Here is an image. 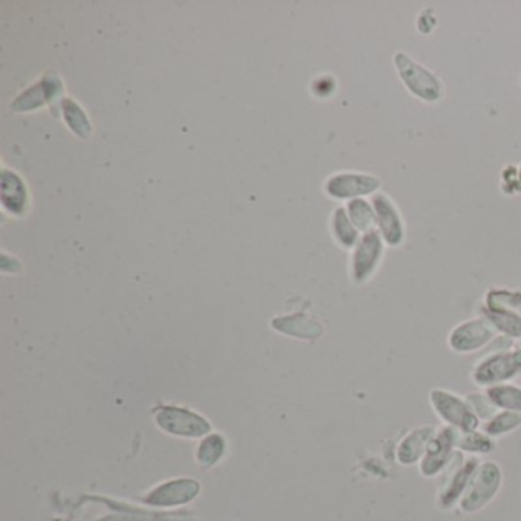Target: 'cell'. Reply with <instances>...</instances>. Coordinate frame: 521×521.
<instances>
[{
	"label": "cell",
	"instance_id": "cell-1",
	"mask_svg": "<svg viewBox=\"0 0 521 521\" xmlns=\"http://www.w3.org/2000/svg\"><path fill=\"white\" fill-rule=\"evenodd\" d=\"M500 485L501 471L499 465L494 461L480 463L468 485L465 494L461 495V510L467 514H473L485 508L499 493Z\"/></svg>",
	"mask_w": 521,
	"mask_h": 521
},
{
	"label": "cell",
	"instance_id": "cell-2",
	"mask_svg": "<svg viewBox=\"0 0 521 521\" xmlns=\"http://www.w3.org/2000/svg\"><path fill=\"white\" fill-rule=\"evenodd\" d=\"M429 401L437 416L453 429L461 433H469L477 431L480 427V419L471 410L467 399H461L451 391L436 389L429 393Z\"/></svg>",
	"mask_w": 521,
	"mask_h": 521
},
{
	"label": "cell",
	"instance_id": "cell-3",
	"mask_svg": "<svg viewBox=\"0 0 521 521\" xmlns=\"http://www.w3.org/2000/svg\"><path fill=\"white\" fill-rule=\"evenodd\" d=\"M521 370V349L500 350L478 363L473 372V381L477 386L493 387L505 384L518 375Z\"/></svg>",
	"mask_w": 521,
	"mask_h": 521
},
{
	"label": "cell",
	"instance_id": "cell-4",
	"mask_svg": "<svg viewBox=\"0 0 521 521\" xmlns=\"http://www.w3.org/2000/svg\"><path fill=\"white\" fill-rule=\"evenodd\" d=\"M395 65L402 82L413 95L422 98L425 101H437L442 97L444 91H442L439 78L435 74H431L424 66L412 60L407 54L404 52L395 54Z\"/></svg>",
	"mask_w": 521,
	"mask_h": 521
},
{
	"label": "cell",
	"instance_id": "cell-5",
	"mask_svg": "<svg viewBox=\"0 0 521 521\" xmlns=\"http://www.w3.org/2000/svg\"><path fill=\"white\" fill-rule=\"evenodd\" d=\"M480 461L477 457H469L465 459L463 453H454L453 459L446 469L445 482L442 484L439 493V503L442 508L450 509L456 505L457 500L461 499V495L465 494L468 485L471 482L473 474L476 473Z\"/></svg>",
	"mask_w": 521,
	"mask_h": 521
},
{
	"label": "cell",
	"instance_id": "cell-6",
	"mask_svg": "<svg viewBox=\"0 0 521 521\" xmlns=\"http://www.w3.org/2000/svg\"><path fill=\"white\" fill-rule=\"evenodd\" d=\"M497 332L499 331L486 317L474 318L454 327L448 338V344L457 353L476 352L493 341Z\"/></svg>",
	"mask_w": 521,
	"mask_h": 521
},
{
	"label": "cell",
	"instance_id": "cell-7",
	"mask_svg": "<svg viewBox=\"0 0 521 521\" xmlns=\"http://www.w3.org/2000/svg\"><path fill=\"white\" fill-rule=\"evenodd\" d=\"M457 437L459 429L445 425L437 429L435 437L429 442V448L425 451V456L421 461V473L425 477H435L442 473L454 454L457 448Z\"/></svg>",
	"mask_w": 521,
	"mask_h": 521
},
{
	"label": "cell",
	"instance_id": "cell-8",
	"mask_svg": "<svg viewBox=\"0 0 521 521\" xmlns=\"http://www.w3.org/2000/svg\"><path fill=\"white\" fill-rule=\"evenodd\" d=\"M384 239L378 229L369 231L363 236L355 248L353 254V278L363 283L376 271L384 254Z\"/></svg>",
	"mask_w": 521,
	"mask_h": 521
},
{
	"label": "cell",
	"instance_id": "cell-9",
	"mask_svg": "<svg viewBox=\"0 0 521 521\" xmlns=\"http://www.w3.org/2000/svg\"><path fill=\"white\" fill-rule=\"evenodd\" d=\"M380 185V180L372 174L338 173L327 180L326 191L337 199H358L373 195Z\"/></svg>",
	"mask_w": 521,
	"mask_h": 521
},
{
	"label": "cell",
	"instance_id": "cell-10",
	"mask_svg": "<svg viewBox=\"0 0 521 521\" xmlns=\"http://www.w3.org/2000/svg\"><path fill=\"white\" fill-rule=\"evenodd\" d=\"M372 205L375 208L378 231L382 239L390 246H399L404 242V222L401 212L386 195H375Z\"/></svg>",
	"mask_w": 521,
	"mask_h": 521
},
{
	"label": "cell",
	"instance_id": "cell-11",
	"mask_svg": "<svg viewBox=\"0 0 521 521\" xmlns=\"http://www.w3.org/2000/svg\"><path fill=\"white\" fill-rule=\"evenodd\" d=\"M437 429L431 425L419 427L410 431L401 444L397 446V461L404 467L414 465L419 461H422L425 456V451L429 448V442L435 437Z\"/></svg>",
	"mask_w": 521,
	"mask_h": 521
},
{
	"label": "cell",
	"instance_id": "cell-12",
	"mask_svg": "<svg viewBox=\"0 0 521 521\" xmlns=\"http://www.w3.org/2000/svg\"><path fill=\"white\" fill-rule=\"evenodd\" d=\"M63 91L60 80L54 74H48L42 82L28 89L27 92L17 98L12 103L14 110H31L44 106Z\"/></svg>",
	"mask_w": 521,
	"mask_h": 521
},
{
	"label": "cell",
	"instance_id": "cell-13",
	"mask_svg": "<svg viewBox=\"0 0 521 521\" xmlns=\"http://www.w3.org/2000/svg\"><path fill=\"white\" fill-rule=\"evenodd\" d=\"M2 202L4 206L16 214H22L27 208V187L12 172H2Z\"/></svg>",
	"mask_w": 521,
	"mask_h": 521
},
{
	"label": "cell",
	"instance_id": "cell-14",
	"mask_svg": "<svg viewBox=\"0 0 521 521\" xmlns=\"http://www.w3.org/2000/svg\"><path fill=\"white\" fill-rule=\"evenodd\" d=\"M486 397L503 412L521 413V389L510 384H497L486 389Z\"/></svg>",
	"mask_w": 521,
	"mask_h": 521
},
{
	"label": "cell",
	"instance_id": "cell-15",
	"mask_svg": "<svg viewBox=\"0 0 521 521\" xmlns=\"http://www.w3.org/2000/svg\"><path fill=\"white\" fill-rule=\"evenodd\" d=\"M348 214L353 225H355V228L358 229V231L369 233V231H373L375 227H378L375 208L363 197L352 199V201L349 202Z\"/></svg>",
	"mask_w": 521,
	"mask_h": 521
},
{
	"label": "cell",
	"instance_id": "cell-16",
	"mask_svg": "<svg viewBox=\"0 0 521 521\" xmlns=\"http://www.w3.org/2000/svg\"><path fill=\"white\" fill-rule=\"evenodd\" d=\"M485 317L494 325L497 331L505 333L506 337L521 338V316L516 312L485 308Z\"/></svg>",
	"mask_w": 521,
	"mask_h": 521
},
{
	"label": "cell",
	"instance_id": "cell-17",
	"mask_svg": "<svg viewBox=\"0 0 521 521\" xmlns=\"http://www.w3.org/2000/svg\"><path fill=\"white\" fill-rule=\"evenodd\" d=\"M332 227H333L335 237L342 246L352 248L353 244H358V229L355 228V225L344 208L335 210L333 219H332Z\"/></svg>",
	"mask_w": 521,
	"mask_h": 521
},
{
	"label": "cell",
	"instance_id": "cell-18",
	"mask_svg": "<svg viewBox=\"0 0 521 521\" xmlns=\"http://www.w3.org/2000/svg\"><path fill=\"white\" fill-rule=\"evenodd\" d=\"M521 425V413L501 412L495 414L494 418L489 419L484 424V433L489 437H499V436L510 433L518 429Z\"/></svg>",
	"mask_w": 521,
	"mask_h": 521
},
{
	"label": "cell",
	"instance_id": "cell-19",
	"mask_svg": "<svg viewBox=\"0 0 521 521\" xmlns=\"http://www.w3.org/2000/svg\"><path fill=\"white\" fill-rule=\"evenodd\" d=\"M61 109H63L66 123L69 124L72 132H76V135L82 136V138H87L91 135V124H89L86 114L80 109V106L76 101L66 98L61 101Z\"/></svg>",
	"mask_w": 521,
	"mask_h": 521
},
{
	"label": "cell",
	"instance_id": "cell-20",
	"mask_svg": "<svg viewBox=\"0 0 521 521\" xmlns=\"http://www.w3.org/2000/svg\"><path fill=\"white\" fill-rule=\"evenodd\" d=\"M457 448L467 453H476V454H485L494 448V444L488 435L484 431H469V433H461L459 431L457 437Z\"/></svg>",
	"mask_w": 521,
	"mask_h": 521
},
{
	"label": "cell",
	"instance_id": "cell-21",
	"mask_svg": "<svg viewBox=\"0 0 521 521\" xmlns=\"http://www.w3.org/2000/svg\"><path fill=\"white\" fill-rule=\"evenodd\" d=\"M488 309H503L521 314V293H508V291H493L486 297Z\"/></svg>",
	"mask_w": 521,
	"mask_h": 521
},
{
	"label": "cell",
	"instance_id": "cell-22",
	"mask_svg": "<svg viewBox=\"0 0 521 521\" xmlns=\"http://www.w3.org/2000/svg\"><path fill=\"white\" fill-rule=\"evenodd\" d=\"M467 402L469 407L476 413L478 419H484L485 422L491 418H494L499 408L495 407L493 402L489 401V397L482 393H473L467 397Z\"/></svg>",
	"mask_w": 521,
	"mask_h": 521
},
{
	"label": "cell",
	"instance_id": "cell-23",
	"mask_svg": "<svg viewBox=\"0 0 521 521\" xmlns=\"http://www.w3.org/2000/svg\"><path fill=\"white\" fill-rule=\"evenodd\" d=\"M518 180H520V184H521V167H520V169H518Z\"/></svg>",
	"mask_w": 521,
	"mask_h": 521
}]
</instances>
